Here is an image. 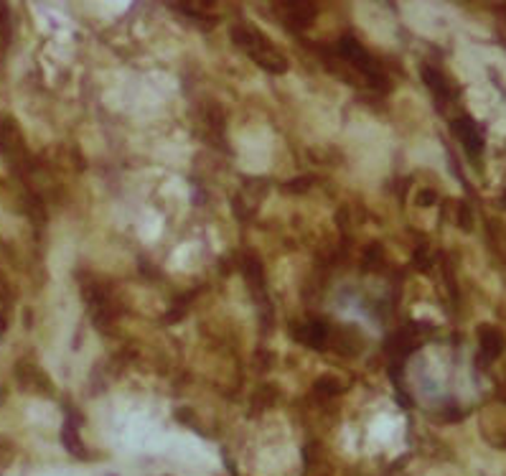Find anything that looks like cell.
I'll return each mask as SVG.
<instances>
[{
	"label": "cell",
	"instance_id": "obj_2",
	"mask_svg": "<svg viewBox=\"0 0 506 476\" xmlns=\"http://www.w3.org/2000/svg\"><path fill=\"white\" fill-rule=\"evenodd\" d=\"M21 146V133H18V128L11 118H3L0 120V150L3 153H11L14 148Z\"/></svg>",
	"mask_w": 506,
	"mask_h": 476
},
{
	"label": "cell",
	"instance_id": "obj_1",
	"mask_svg": "<svg viewBox=\"0 0 506 476\" xmlns=\"http://www.w3.org/2000/svg\"><path fill=\"white\" fill-rule=\"evenodd\" d=\"M232 39L240 43L247 54L253 56L257 64H263L270 71H285V59L272 43L267 42L265 33H260L257 28L242 26L232 31Z\"/></svg>",
	"mask_w": 506,
	"mask_h": 476
}]
</instances>
